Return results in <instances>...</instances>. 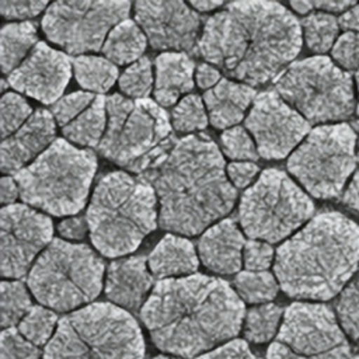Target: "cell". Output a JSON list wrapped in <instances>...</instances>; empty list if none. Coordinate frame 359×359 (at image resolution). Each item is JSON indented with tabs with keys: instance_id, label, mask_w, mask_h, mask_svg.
Masks as SVG:
<instances>
[{
	"instance_id": "6da1fadb",
	"label": "cell",
	"mask_w": 359,
	"mask_h": 359,
	"mask_svg": "<svg viewBox=\"0 0 359 359\" xmlns=\"http://www.w3.org/2000/svg\"><path fill=\"white\" fill-rule=\"evenodd\" d=\"M302 24L276 1H234L209 17L198 42L205 60L248 86L276 79L302 49Z\"/></svg>"
},
{
	"instance_id": "7a4b0ae2",
	"label": "cell",
	"mask_w": 359,
	"mask_h": 359,
	"mask_svg": "<svg viewBox=\"0 0 359 359\" xmlns=\"http://www.w3.org/2000/svg\"><path fill=\"white\" fill-rule=\"evenodd\" d=\"M244 317L229 282L202 273L158 280L140 309L154 345L187 359L234 338Z\"/></svg>"
},
{
	"instance_id": "3957f363",
	"label": "cell",
	"mask_w": 359,
	"mask_h": 359,
	"mask_svg": "<svg viewBox=\"0 0 359 359\" xmlns=\"http://www.w3.org/2000/svg\"><path fill=\"white\" fill-rule=\"evenodd\" d=\"M140 177L158 198L160 227L185 236L199 234L227 215L237 198L222 153L206 135L180 139L160 164Z\"/></svg>"
},
{
	"instance_id": "277c9868",
	"label": "cell",
	"mask_w": 359,
	"mask_h": 359,
	"mask_svg": "<svg viewBox=\"0 0 359 359\" xmlns=\"http://www.w3.org/2000/svg\"><path fill=\"white\" fill-rule=\"evenodd\" d=\"M359 269V224L337 210L314 215L276 250L273 271L290 297L325 302Z\"/></svg>"
},
{
	"instance_id": "5b68a950",
	"label": "cell",
	"mask_w": 359,
	"mask_h": 359,
	"mask_svg": "<svg viewBox=\"0 0 359 359\" xmlns=\"http://www.w3.org/2000/svg\"><path fill=\"white\" fill-rule=\"evenodd\" d=\"M86 219L98 252L109 258L130 254L157 227L156 191L143 177L108 172L95 185Z\"/></svg>"
},
{
	"instance_id": "8992f818",
	"label": "cell",
	"mask_w": 359,
	"mask_h": 359,
	"mask_svg": "<svg viewBox=\"0 0 359 359\" xmlns=\"http://www.w3.org/2000/svg\"><path fill=\"white\" fill-rule=\"evenodd\" d=\"M135 317L112 303H91L59 320L42 359H143Z\"/></svg>"
},
{
	"instance_id": "52a82bcc",
	"label": "cell",
	"mask_w": 359,
	"mask_h": 359,
	"mask_svg": "<svg viewBox=\"0 0 359 359\" xmlns=\"http://www.w3.org/2000/svg\"><path fill=\"white\" fill-rule=\"evenodd\" d=\"M107 130L98 146L105 158L136 174L160 164L178 142L165 109L150 98L107 97Z\"/></svg>"
},
{
	"instance_id": "ba28073f",
	"label": "cell",
	"mask_w": 359,
	"mask_h": 359,
	"mask_svg": "<svg viewBox=\"0 0 359 359\" xmlns=\"http://www.w3.org/2000/svg\"><path fill=\"white\" fill-rule=\"evenodd\" d=\"M97 171L94 151L56 139L14 175L22 202L53 216L79 213Z\"/></svg>"
},
{
	"instance_id": "9c48e42d",
	"label": "cell",
	"mask_w": 359,
	"mask_h": 359,
	"mask_svg": "<svg viewBox=\"0 0 359 359\" xmlns=\"http://www.w3.org/2000/svg\"><path fill=\"white\" fill-rule=\"evenodd\" d=\"M105 266L86 244L55 238L28 273V287L45 307L70 311L93 302L102 289Z\"/></svg>"
},
{
	"instance_id": "30bf717a",
	"label": "cell",
	"mask_w": 359,
	"mask_h": 359,
	"mask_svg": "<svg viewBox=\"0 0 359 359\" xmlns=\"http://www.w3.org/2000/svg\"><path fill=\"white\" fill-rule=\"evenodd\" d=\"M273 87L310 123L345 121L356 109L352 76L324 55L290 63Z\"/></svg>"
},
{
	"instance_id": "8fae6325",
	"label": "cell",
	"mask_w": 359,
	"mask_h": 359,
	"mask_svg": "<svg viewBox=\"0 0 359 359\" xmlns=\"http://www.w3.org/2000/svg\"><path fill=\"white\" fill-rule=\"evenodd\" d=\"M314 216L311 198L285 172L264 170L254 185L244 191L238 220L251 240L275 244Z\"/></svg>"
},
{
	"instance_id": "7c38bea8",
	"label": "cell",
	"mask_w": 359,
	"mask_h": 359,
	"mask_svg": "<svg viewBox=\"0 0 359 359\" xmlns=\"http://www.w3.org/2000/svg\"><path fill=\"white\" fill-rule=\"evenodd\" d=\"M356 142L349 123L320 125L289 156L287 170L311 196L337 198L356 168Z\"/></svg>"
},
{
	"instance_id": "4fadbf2b",
	"label": "cell",
	"mask_w": 359,
	"mask_h": 359,
	"mask_svg": "<svg viewBox=\"0 0 359 359\" xmlns=\"http://www.w3.org/2000/svg\"><path fill=\"white\" fill-rule=\"evenodd\" d=\"M351 348L335 313L320 303H292L266 359H349Z\"/></svg>"
},
{
	"instance_id": "5bb4252c",
	"label": "cell",
	"mask_w": 359,
	"mask_h": 359,
	"mask_svg": "<svg viewBox=\"0 0 359 359\" xmlns=\"http://www.w3.org/2000/svg\"><path fill=\"white\" fill-rule=\"evenodd\" d=\"M129 1H55L42 18L46 38L70 55L102 49L111 29L128 20Z\"/></svg>"
},
{
	"instance_id": "9a60e30c",
	"label": "cell",
	"mask_w": 359,
	"mask_h": 359,
	"mask_svg": "<svg viewBox=\"0 0 359 359\" xmlns=\"http://www.w3.org/2000/svg\"><path fill=\"white\" fill-rule=\"evenodd\" d=\"M310 125L276 91L259 93L245 118L258 154L268 160H280L293 153L310 133Z\"/></svg>"
},
{
	"instance_id": "2e32d148",
	"label": "cell",
	"mask_w": 359,
	"mask_h": 359,
	"mask_svg": "<svg viewBox=\"0 0 359 359\" xmlns=\"http://www.w3.org/2000/svg\"><path fill=\"white\" fill-rule=\"evenodd\" d=\"M1 275L22 278L36 255L53 240L52 220L28 205L3 206L0 212Z\"/></svg>"
},
{
	"instance_id": "e0dca14e",
	"label": "cell",
	"mask_w": 359,
	"mask_h": 359,
	"mask_svg": "<svg viewBox=\"0 0 359 359\" xmlns=\"http://www.w3.org/2000/svg\"><path fill=\"white\" fill-rule=\"evenodd\" d=\"M136 22L143 29L151 48L167 52L198 50L201 18L184 1H136Z\"/></svg>"
},
{
	"instance_id": "ac0fdd59",
	"label": "cell",
	"mask_w": 359,
	"mask_h": 359,
	"mask_svg": "<svg viewBox=\"0 0 359 359\" xmlns=\"http://www.w3.org/2000/svg\"><path fill=\"white\" fill-rule=\"evenodd\" d=\"M73 60L45 42H38L24 62L8 74V84L43 104H55L67 87Z\"/></svg>"
},
{
	"instance_id": "d6986e66",
	"label": "cell",
	"mask_w": 359,
	"mask_h": 359,
	"mask_svg": "<svg viewBox=\"0 0 359 359\" xmlns=\"http://www.w3.org/2000/svg\"><path fill=\"white\" fill-rule=\"evenodd\" d=\"M55 132L53 115L46 109H36L15 133L3 140L0 149L1 171L15 175L31 164L56 140Z\"/></svg>"
},
{
	"instance_id": "ffe728a7",
	"label": "cell",
	"mask_w": 359,
	"mask_h": 359,
	"mask_svg": "<svg viewBox=\"0 0 359 359\" xmlns=\"http://www.w3.org/2000/svg\"><path fill=\"white\" fill-rule=\"evenodd\" d=\"M244 236L233 219H224L205 230L198 243L202 264L212 272L231 275L241 268Z\"/></svg>"
},
{
	"instance_id": "44dd1931",
	"label": "cell",
	"mask_w": 359,
	"mask_h": 359,
	"mask_svg": "<svg viewBox=\"0 0 359 359\" xmlns=\"http://www.w3.org/2000/svg\"><path fill=\"white\" fill-rule=\"evenodd\" d=\"M153 285V276L144 257H130L109 264L105 280V294L121 309L136 311L144 304V297Z\"/></svg>"
},
{
	"instance_id": "7402d4cb",
	"label": "cell",
	"mask_w": 359,
	"mask_h": 359,
	"mask_svg": "<svg viewBox=\"0 0 359 359\" xmlns=\"http://www.w3.org/2000/svg\"><path fill=\"white\" fill-rule=\"evenodd\" d=\"M257 95V91L248 84L222 79L203 94L210 123L217 129L237 126Z\"/></svg>"
},
{
	"instance_id": "603a6c76",
	"label": "cell",
	"mask_w": 359,
	"mask_h": 359,
	"mask_svg": "<svg viewBox=\"0 0 359 359\" xmlns=\"http://www.w3.org/2000/svg\"><path fill=\"white\" fill-rule=\"evenodd\" d=\"M154 97L158 105L171 107L194 88V60L184 52H164L156 57Z\"/></svg>"
},
{
	"instance_id": "cb8c5ba5",
	"label": "cell",
	"mask_w": 359,
	"mask_h": 359,
	"mask_svg": "<svg viewBox=\"0 0 359 359\" xmlns=\"http://www.w3.org/2000/svg\"><path fill=\"white\" fill-rule=\"evenodd\" d=\"M147 264L153 276L160 280L192 275L199 266L194 244L174 234H167L157 243L147 257Z\"/></svg>"
},
{
	"instance_id": "d4e9b609",
	"label": "cell",
	"mask_w": 359,
	"mask_h": 359,
	"mask_svg": "<svg viewBox=\"0 0 359 359\" xmlns=\"http://www.w3.org/2000/svg\"><path fill=\"white\" fill-rule=\"evenodd\" d=\"M147 38L137 22L123 20L108 34L102 53L114 65L135 63L143 55L147 46Z\"/></svg>"
},
{
	"instance_id": "484cf974",
	"label": "cell",
	"mask_w": 359,
	"mask_h": 359,
	"mask_svg": "<svg viewBox=\"0 0 359 359\" xmlns=\"http://www.w3.org/2000/svg\"><path fill=\"white\" fill-rule=\"evenodd\" d=\"M36 45V25L31 21L10 22L1 28L0 60L4 74L14 72Z\"/></svg>"
},
{
	"instance_id": "4316f807",
	"label": "cell",
	"mask_w": 359,
	"mask_h": 359,
	"mask_svg": "<svg viewBox=\"0 0 359 359\" xmlns=\"http://www.w3.org/2000/svg\"><path fill=\"white\" fill-rule=\"evenodd\" d=\"M107 97L97 95L83 114L63 128V135L73 143L98 147L107 130Z\"/></svg>"
},
{
	"instance_id": "83f0119b",
	"label": "cell",
	"mask_w": 359,
	"mask_h": 359,
	"mask_svg": "<svg viewBox=\"0 0 359 359\" xmlns=\"http://www.w3.org/2000/svg\"><path fill=\"white\" fill-rule=\"evenodd\" d=\"M76 81L86 90L107 93L118 79V67L107 57L80 55L73 59Z\"/></svg>"
},
{
	"instance_id": "f1b7e54d",
	"label": "cell",
	"mask_w": 359,
	"mask_h": 359,
	"mask_svg": "<svg viewBox=\"0 0 359 359\" xmlns=\"http://www.w3.org/2000/svg\"><path fill=\"white\" fill-rule=\"evenodd\" d=\"M303 36L307 48L316 53H325L332 49L338 39L339 22L331 13H311L302 21Z\"/></svg>"
},
{
	"instance_id": "f546056e",
	"label": "cell",
	"mask_w": 359,
	"mask_h": 359,
	"mask_svg": "<svg viewBox=\"0 0 359 359\" xmlns=\"http://www.w3.org/2000/svg\"><path fill=\"white\" fill-rule=\"evenodd\" d=\"M283 314V310L273 303H265L250 309L245 314V338L255 344L271 341L279 331L278 328H280L279 324Z\"/></svg>"
},
{
	"instance_id": "4dcf8cb0",
	"label": "cell",
	"mask_w": 359,
	"mask_h": 359,
	"mask_svg": "<svg viewBox=\"0 0 359 359\" xmlns=\"http://www.w3.org/2000/svg\"><path fill=\"white\" fill-rule=\"evenodd\" d=\"M234 285L240 299L247 303L265 304L276 297L279 289L276 278L266 271L240 272L234 279Z\"/></svg>"
},
{
	"instance_id": "1f68e13d",
	"label": "cell",
	"mask_w": 359,
	"mask_h": 359,
	"mask_svg": "<svg viewBox=\"0 0 359 359\" xmlns=\"http://www.w3.org/2000/svg\"><path fill=\"white\" fill-rule=\"evenodd\" d=\"M32 309L31 297L25 285L20 280L1 282V327H14Z\"/></svg>"
},
{
	"instance_id": "d6a6232c",
	"label": "cell",
	"mask_w": 359,
	"mask_h": 359,
	"mask_svg": "<svg viewBox=\"0 0 359 359\" xmlns=\"http://www.w3.org/2000/svg\"><path fill=\"white\" fill-rule=\"evenodd\" d=\"M57 321L55 311L42 306H32L27 316L18 324V331L34 345H45L52 337Z\"/></svg>"
},
{
	"instance_id": "836d02e7",
	"label": "cell",
	"mask_w": 359,
	"mask_h": 359,
	"mask_svg": "<svg viewBox=\"0 0 359 359\" xmlns=\"http://www.w3.org/2000/svg\"><path fill=\"white\" fill-rule=\"evenodd\" d=\"M171 123L181 133L203 130L208 125V115L202 98L196 94L184 97L171 112Z\"/></svg>"
},
{
	"instance_id": "e575fe53",
	"label": "cell",
	"mask_w": 359,
	"mask_h": 359,
	"mask_svg": "<svg viewBox=\"0 0 359 359\" xmlns=\"http://www.w3.org/2000/svg\"><path fill=\"white\" fill-rule=\"evenodd\" d=\"M151 62L146 56L126 67V70L119 77V88L123 91V94L135 100L147 98L151 91Z\"/></svg>"
},
{
	"instance_id": "d590c367",
	"label": "cell",
	"mask_w": 359,
	"mask_h": 359,
	"mask_svg": "<svg viewBox=\"0 0 359 359\" xmlns=\"http://www.w3.org/2000/svg\"><path fill=\"white\" fill-rule=\"evenodd\" d=\"M32 108L25 98L15 93H6L1 98V137L3 140L15 133L32 115Z\"/></svg>"
},
{
	"instance_id": "8d00e7d4",
	"label": "cell",
	"mask_w": 359,
	"mask_h": 359,
	"mask_svg": "<svg viewBox=\"0 0 359 359\" xmlns=\"http://www.w3.org/2000/svg\"><path fill=\"white\" fill-rule=\"evenodd\" d=\"M337 318L346 335L359 341V289L351 282L337 302Z\"/></svg>"
},
{
	"instance_id": "74e56055",
	"label": "cell",
	"mask_w": 359,
	"mask_h": 359,
	"mask_svg": "<svg viewBox=\"0 0 359 359\" xmlns=\"http://www.w3.org/2000/svg\"><path fill=\"white\" fill-rule=\"evenodd\" d=\"M222 149L229 158L255 161L258 158V150L247 130L241 126L226 129L222 136Z\"/></svg>"
},
{
	"instance_id": "f35d334b",
	"label": "cell",
	"mask_w": 359,
	"mask_h": 359,
	"mask_svg": "<svg viewBox=\"0 0 359 359\" xmlns=\"http://www.w3.org/2000/svg\"><path fill=\"white\" fill-rule=\"evenodd\" d=\"M94 100L95 97L91 93L76 91L57 100L52 105L50 114L53 115L57 125L65 128L66 125L73 122L80 114H83L93 104Z\"/></svg>"
},
{
	"instance_id": "ab89813d",
	"label": "cell",
	"mask_w": 359,
	"mask_h": 359,
	"mask_svg": "<svg viewBox=\"0 0 359 359\" xmlns=\"http://www.w3.org/2000/svg\"><path fill=\"white\" fill-rule=\"evenodd\" d=\"M0 359H41V351L11 327L1 331Z\"/></svg>"
},
{
	"instance_id": "60d3db41",
	"label": "cell",
	"mask_w": 359,
	"mask_h": 359,
	"mask_svg": "<svg viewBox=\"0 0 359 359\" xmlns=\"http://www.w3.org/2000/svg\"><path fill=\"white\" fill-rule=\"evenodd\" d=\"M332 59L346 70H359V34L344 32L331 49Z\"/></svg>"
},
{
	"instance_id": "b9f144b4",
	"label": "cell",
	"mask_w": 359,
	"mask_h": 359,
	"mask_svg": "<svg viewBox=\"0 0 359 359\" xmlns=\"http://www.w3.org/2000/svg\"><path fill=\"white\" fill-rule=\"evenodd\" d=\"M244 266L247 271L259 272L271 266L273 261V248L271 244L259 240H250L244 245Z\"/></svg>"
},
{
	"instance_id": "7bdbcfd3",
	"label": "cell",
	"mask_w": 359,
	"mask_h": 359,
	"mask_svg": "<svg viewBox=\"0 0 359 359\" xmlns=\"http://www.w3.org/2000/svg\"><path fill=\"white\" fill-rule=\"evenodd\" d=\"M48 8L46 1L35 0H3L0 1V13L7 20H24L38 15Z\"/></svg>"
},
{
	"instance_id": "ee69618b",
	"label": "cell",
	"mask_w": 359,
	"mask_h": 359,
	"mask_svg": "<svg viewBox=\"0 0 359 359\" xmlns=\"http://www.w3.org/2000/svg\"><path fill=\"white\" fill-rule=\"evenodd\" d=\"M195 359H261V358L257 356L250 349L247 342H244L243 339H233Z\"/></svg>"
},
{
	"instance_id": "f6af8a7d",
	"label": "cell",
	"mask_w": 359,
	"mask_h": 359,
	"mask_svg": "<svg viewBox=\"0 0 359 359\" xmlns=\"http://www.w3.org/2000/svg\"><path fill=\"white\" fill-rule=\"evenodd\" d=\"M258 174V165L251 161H234L227 165V175L234 188H245Z\"/></svg>"
},
{
	"instance_id": "bcb514c9",
	"label": "cell",
	"mask_w": 359,
	"mask_h": 359,
	"mask_svg": "<svg viewBox=\"0 0 359 359\" xmlns=\"http://www.w3.org/2000/svg\"><path fill=\"white\" fill-rule=\"evenodd\" d=\"M87 230H88L87 219L80 217V216H73V217L65 219L57 226L59 234L67 240H81V238H84Z\"/></svg>"
},
{
	"instance_id": "7dc6e473",
	"label": "cell",
	"mask_w": 359,
	"mask_h": 359,
	"mask_svg": "<svg viewBox=\"0 0 359 359\" xmlns=\"http://www.w3.org/2000/svg\"><path fill=\"white\" fill-rule=\"evenodd\" d=\"M195 79L201 88H209V90L213 88L222 80L219 70L209 63H202L198 66Z\"/></svg>"
},
{
	"instance_id": "c3c4849f",
	"label": "cell",
	"mask_w": 359,
	"mask_h": 359,
	"mask_svg": "<svg viewBox=\"0 0 359 359\" xmlns=\"http://www.w3.org/2000/svg\"><path fill=\"white\" fill-rule=\"evenodd\" d=\"M342 203L352 212L359 215V171L355 172L353 178L348 184L342 195Z\"/></svg>"
},
{
	"instance_id": "681fc988",
	"label": "cell",
	"mask_w": 359,
	"mask_h": 359,
	"mask_svg": "<svg viewBox=\"0 0 359 359\" xmlns=\"http://www.w3.org/2000/svg\"><path fill=\"white\" fill-rule=\"evenodd\" d=\"M20 196V189L18 185L15 182V180L13 177H3L1 182H0V198H1V203L4 206L8 205H14L15 199Z\"/></svg>"
},
{
	"instance_id": "f907efd6",
	"label": "cell",
	"mask_w": 359,
	"mask_h": 359,
	"mask_svg": "<svg viewBox=\"0 0 359 359\" xmlns=\"http://www.w3.org/2000/svg\"><path fill=\"white\" fill-rule=\"evenodd\" d=\"M338 22L339 28H342L345 32L349 31L359 34V4H355L342 13L338 18Z\"/></svg>"
},
{
	"instance_id": "816d5d0a",
	"label": "cell",
	"mask_w": 359,
	"mask_h": 359,
	"mask_svg": "<svg viewBox=\"0 0 359 359\" xmlns=\"http://www.w3.org/2000/svg\"><path fill=\"white\" fill-rule=\"evenodd\" d=\"M313 8L331 11V13H345L348 8L355 6V1H311Z\"/></svg>"
},
{
	"instance_id": "f5cc1de1",
	"label": "cell",
	"mask_w": 359,
	"mask_h": 359,
	"mask_svg": "<svg viewBox=\"0 0 359 359\" xmlns=\"http://www.w3.org/2000/svg\"><path fill=\"white\" fill-rule=\"evenodd\" d=\"M189 6L195 10V11H210L215 10L220 6H224L223 1H209V0H199V1H191Z\"/></svg>"
},
{
	"instance_id": "db71d44e",
	"label": "cell",
	"mask_w": 359,
	"mask_h": 359,
	"mask_svg": "<svg viewBox=\"0 0 359 359\" xmlns=\"http://www.w3.org/2000/svg\"><path fill=\"white\" fill-rule=\"evenodd\" d=\"M290 7L297 11L299 14H307L309 11L313 10V4L311 1H306V0H299V1H290Z\"/></svg>"
},
{
	"instance_id": "11a10c76",
	"label": "cell",
	"mask_w": 359,
	"mask_h": 359,
	"mask_svg": "<svg viewBox=\"0 0 359 359\" xmlns=\"http://www.w3.org/2000/svg\"><path fill=\"white\" fill-rule=\"evenodd\" d=\"M356 87H358V102H356V114L359 116V70L356 72Z\"/></svg>"
},
{
	"instance_id": "9f6ffc18",
	"label": "cell",
	"mask_w": 359,
	"mask_h": 359,
	"mask_svg": "<svg viewBox=\"0 0 359 359\" xmlns=\"http://www.w3.org/2000/svg\"><path fill=\"white\" fill-rule=\"evenodd\" d=\"M352 282H353L355 286L359 289V269H358V272H356V275H355V279H353Z\"/></svg>"
},
{
	"instance_id": "6f0895ef",
	"label": "cell",
	"mask_w": 359,
	"mask_h": 359,
	"mask_svg": "<svg viewBox=\"0 0 359 359\" xmlns=\"http://www.w3.org/2000/svg\"><path fill=\"white\" fill-rule=\"evenodd\" d=\"M352 128H353V130L356 132V129L359 130V121H355V122H352V125H351Z\"/></svg>"
},
{
	"instance_id": "680465c9",
	"label": "cell",
	"mask_w": 359,
	"mask_h": 359,
	"mask_svg": "<svg viewBox=\"0 0 359 359\" xmlns=\"http://www.w3.org/2000/svg\"><path fill=\"white\" fill-rule=\"evenodd\" d=\"M151 359H177V358H168V356H164V355H158V356H154Z\"/></svg>"
},
{
	"instance_id": "91938a15",
	"label": "cell",
	"mask_w": 359,
	"mask_h": 359,
	"mask_svg": "<svg viewBox=\"0 0 359 359\" xmlns=\"http://www.w3.org/2000/svg\"><path fill=\"white\" fill-rule=\"evenodd\" d=\"M356 161L359 163V139L356 142Z\"/></svg>"
},
{
	"instance_id": "94428289",
	"label": "cell",
	"mask_w": 359,
	"mask_h": 359,
	"mask_svg": "<svg viewBox=\"0 0 359 359\" xmlns=\"http://www.w3.org/2000/svg\"><path fill=\"white\" fill-rule=\"evenodd\" d=\"M349 359H359V356H352V358H349Z\"/></svg>"
}]
</instances>
